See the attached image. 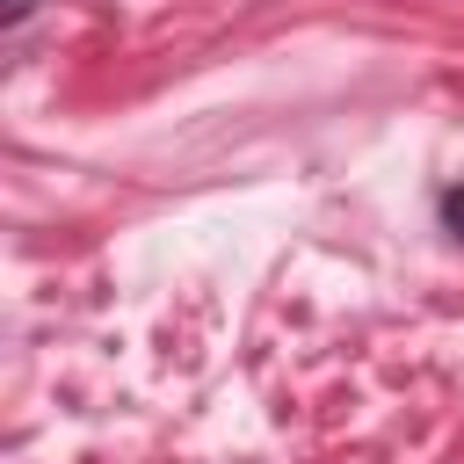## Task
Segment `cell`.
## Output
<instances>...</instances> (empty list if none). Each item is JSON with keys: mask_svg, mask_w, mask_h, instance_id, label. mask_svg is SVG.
<instances>
[{"mask_svg": "<svg viewBox=\"0 0 464 464\" xmlns=\"http://www.w3.org/2000/svg\"><path fill=\"white\" fill-rule=\"evenodd\" d=\"M442 225H450V239H464V188L442 196Z\"/></svg>", "mask_w": 464, "mask_h": 464, "instance_id": "obj_1", "label": "cell"}, {"mask_svg": "<svg viewBox=\"0 0 464 464\" xmlns=\"http://www.w3.org/2000/svg\"><path fill=\"white\" fill-rule=\"evenodd\" d=\"M29 7H36V0H7V14H29Z\"/></svg>", "mask_w": 464, "mask_h": 464, "instance_id": "obj_2", "label": "cell"}]
</instances>
